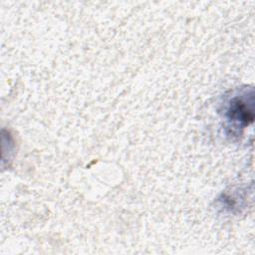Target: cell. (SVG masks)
I'll return each mask as SVG.
<instances>
[{"mask_svg":"<svg viewBox=\"0 0 255 255\" xmlns=\"http://www.w3.org/2000/svg\"><path fill=\"white\" fill-rule=\"evenodd\" d=\"M253 90L250 92H243L240 95L232 97L225 108V119L230 128L235 129L244 128L249 126L254 119L253 112Z\"/></svg>","mask_w":255,"mask_h":255,"instance_id":"cell-1","label":"cell"}]
</instances>
